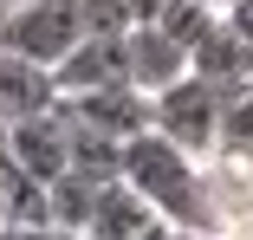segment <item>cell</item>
Returning <instances> with one entry per match:
<instances>
[{"mask_svg": "<svg viewBox=\"0 0 253 240\" xmlns=\"http://www.w3.org/2000/svg\"><path fill=\"white\" fill-rule=\"evenodd\" d=\"M201 7H208V13H221V7H234V0H201Z\"/></svg>", "mask_w": 253, "mask_h": 240, "instance_id": "9a60e30c", "label": "cell"}, {"mask_svg": "<svg viewBox=\"0 0 253 240\" xmlns=\"http://www.w3.org/2000/svg\"><path fill=\"white\" fill-rule=\"evenodd\" d=\"M221 150L253 156V84H240V91L221 98Z\"/></svg>", "mask_w": 253, "mask_h": 240, "instance_id": "7c38bea8", "label": "cell"}, {"mask_svg": "<svg viewBox=\"0 0 253 240\" xmlns=\"http://www.w3.org/2000/svg\"><path fill=\"white\" fill-rule=\"evenodd\" d=\"M0 227H52V188L0 156Z\"/></svg>", "mask_w": 253, "mask_h": 240, "instance_id": "30bf717a", "label": "cell"}, {"mask_svg": "<svg viewBox=\"0 0 253 240\" xmlns=\"http://www.w3.org/2000/svg\"><path fill=\"white\" fill-rule=\"evenodd\" d=\"M124 78H130V91H143V98H163L169 84H182L188 78V52L149 20V26H130L124 33Z\"/></svg>", "mask_w": 253, "mask_h": 240, "instance_id": "5b68a950", "label": "cell"}, {"mask_svg": "<svg viewBox=\"0 0 253 240\" xmlns=\"http://www.w3.org/2000/svg\"><path fill=\"white\" fill-rule=\"evenodd\" d=\"M156 227H163L156 208H149L124 175H111V182H97V195H91V208H84L78 240H143V234H156Z\"/></svg>", "mask_w": 253, "mask_h": 240, "instance_id": "8992f818", "label": "cell"}, {"mask_svg": "<svg viewBox=\"0 0 253 240\" xmlns=\"http://www.w3.org/2000/svg\"><path fill=\"white\" fill-rule=\"evenodd\" d=\"M143 240H169V227H156V234H143Z\"/></svg>", "mask_w": 253, "mask_h": 240, "instance_id": "e0dca14e", "label": "cell"}, {"mask_svg": "<svg viewBox=\"0 0 253 240\" xmlns=\"http://www.w3.org/2000/svg\"><path fill=\"white\" fill-rule=\"evenodd\" d=\"M117 175L156 208V221L169 234H214L208 195H201V162L188 150H175L163 130H136L117 150Z\"/></svg>", "mask_w": 253, "mask_h": 240, "instance_id": "6da1fadb", "label": "cell"}, {"mask_svg": "<svg viewBox=\"0 0 253 240\" xmlns=\"http://www.w3.org/2000/svg\"><path fill=\"white\" fill-rule=\"evenodd\" d=\"M0 240H72L65 227H0Z\"/></svg>", "mask_w": 253, "mask_h": 240, "instance_id": "5bb4252c", "label": "cell"}, {"mask_svg": "<svg viewBox=\"0 0 253 240\" xmlns=\"http://www.w3.org/2000/svg\"><path fill=\"white\" fill-rule=\"evenodd\" d=\"M0 7H20V0H0Z\"/></svg>", "mask_w": 253, "mask_h": 240, "instance_id": "ac0fdd59", "label": "cell"}, {"mask_svg": "<svg viewBox=\"0 0 253 240\" xmlns=\"http://www.w3.org/2000/svg\"><path fill=\"white\" fill-rule=\"evenodd\" d=\"M188 72H195V78H208L214 91H240V84H253V45H247L240 33H227L221 13H214L208 39L188 52Z\"/></svg>", "mask_w": 253, "mask_h": 240, "instance_id": "ba28073f", "label": "cell"}, {"mask_svg": "<svg viewBox=\"0 0 253 240\" xmlns=\"http://www.w3.org/2000/svg\"><path fill=\"white\" fill-rule=\"evenodd\" d=\"M78 39H84L78 0H20V7H0V52H13V59H33V65L52 72Z\"/></svg>", "mask_w": 253, "mask_h": 240, "instance_id": "7a4b0ae2", "label": "cell"}, {"mask_svg": "<svg viewBox=\"0 0 253 240\" xmlns=\"http://www.w3.org/2000/svg\"><path fill=\"white\" fill-rule=\"evenodd\" d=\"M221 26H227V33H240V39L253 45V0H234V7H221Z\"/></svg>", "mask_w": 253, "mask_h": 240, "instance_id": "4fadbf2b", "label": "cell"}, {"mask_svg": "<svg viewBox=\"0 0 253 240\" xmlns=\"http://www.w3.org/2000/svg\"><path fill=\"white\" fill-rule=\"evenodd\" d=\"M59 104V84L45 65L33 59H13V52H0V123H20V117H39V111H52Z\"/></svg>", "mask_w": 253, "mask_h": 240, "instance_id": "9c48e42d", "label": "cell"}, {"mask_svg": "<svg viewBox=\"0 0 253 240\" xmlns=\"http://www.w3.org/2000/svg\"><path fill=\"white\" fill-rule=\"evenodd\" d=\"M156 26H163V33H169L175 45H182V52H195V45L208 39V26H214V13L201 7V0H169V7L156 13Z\"/></svg>", "mask_w": 253, "mask_h": 240, "instance_id": "8fae6325", "label": "cell"}, {"mask_svg": "<svg viewBox=\"0 0 253 240\" xmlns=\"http://www.w3.org/2000/svg\"><path fill=\"white\" fill-rule=\"evenodd\" d=\"M221 98L227 91H214L208 78H182V84H169L163 98H149V130H163L175 150H188L195 162H208L214 150H221Z\"/></svg>", "mask_w": 253, "mask_h": 240, "instance_id": "3957f363", "label": "cell"}, {"mask_svg": "<svg viewBox=\"0 0 253 240\" xmlns=\"http://www.w3.org/2000/svg\"><path fill=\"white\" fill-rule=\"evenodd\" d=\"M0 143H7V162H20V169H26L33 182H45V188L72 169V123H65L59 104L39 111V117L7 123V130H0Z\"/></svg>", "mask_w": 253, "mask_h": 240, "instance_id": "277c9868", "label": "cell"}, {"mask_svg": "<svg viewBox=\"0 0 253 240\" xmlns=\"http://www.w3.org/2000/svg\"><path fill=\"white\" fill-rule=\"evenodd\" d=\"M169 240H214V234H169Z\"/></svg>", "mask_w": 253, "mask_h": 240, "instance_id": "2e32d148", "label": "cell"}, {"mask_svg": "<svg viewBox=\"0 0 253 240\" xmlns=\"http://www.w3.org/2000/svg\"><path fill=\"white\" fill-rule=\"evenodd\" d=\"M52 84H59V98L130 84V78H124V33H84V39L72 45V52L52 65Z\"/></svg>", "mask_w": 253, "mask_h": 240, "instance_id": "52a82bcc", "label": "cell"}]
</instances>
